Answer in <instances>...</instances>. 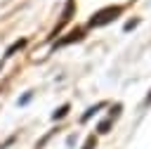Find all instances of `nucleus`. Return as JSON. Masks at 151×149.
<instances>
[{
	"instance_id": "obj_1",
	"label": "nucleus",
	"mask_w": 151,
	"mask_h": 149,
	"mask_svg": "<svg viewBox=\"0 0 151 149\" xmlns=\"http://www.w3.org/2000/svg\"><path fill=\"white\" fill-rule=\"evenodd\" d=\"M120 14H123V7H120V5H109V7H101L99 12H94V14H92L90 26H94V28L106 26V24H111L113 19H118Z\"/></svg>"
},
{
	"instance_id": "obj_2",
	"label": "nucleus",
	"mask_w": 151,
	"mask_h": 149,
	"mask_svg": "<svg viewBox=\"0 0 151 149\" xmlns=\"http://www.w3.org/2000/svg\"><path fill=\"white\" fill-rule=\"evenodd\" d=\"M73 9H76V2L73 0H66V7H64V12H61V19H59V24L54 26V31H52V35H57L68 21H71V17H73Z\"/></svg>"
},
{
	"instance_id": "obj_3",
	"label": "nucleus",
	"mask_w": 151,
	"mask_h": 149,
	"mask_svg": "<svg viewBox=\"0 0 151 149\" xmlns=\"http://www.w3.org/2000/svg\"><path fill=\"white\" fill-rule=\"evenodd\" d=\"M80 38H83V31H71L66 38L57 40V45H54V47H64V45H68V43H76V40H80Z\"/></svg>"
},
{
	"instance_id": "obj_4",
	"label": "nucleus",
	"mask_w": 151,
	"mask_h": 149,
	"mask_svg": "<svg viewBox=\"0 0 151 149\" xmlns=\"http://www.w3.org/2000/svg\"><path fill=\"white\" fill-rule=\"evenodd\" d=\"M24 45H26V40H24V38H21V40H17V43H12V45L7 47V52H5V57H12V54H14L17 50H21Z\"/></svg>"
},
{
	"instance_id": "obj_5",
	"label": "nucleus",
	"mask_w": 151,
	"mask_h": 149,
	"mask_svg": "<svg viewBox=\"0 0 151 149\" xmlns=\"http://www.w3.org/2000/svg\"><path fill=\"white\" fill-rule=\"evenodd\" d=\"M66 114H68V104H64V106H59V109H57V111H54V114H52V118H54V121H57V118H64V116H66Z\"/></svg>"
},
{
	"instance_id": "obj_6",
	"label": "nucleus",
	"mask_w": 151,
	"mask_h": 149,
	"mask_svg": "<svg viewBox=\"0 0 151 149\" xmlns=\"http://www.w3.org/2000/svg\"><path fill=\"white\" fill-rule=\"evenodd\" d=\"M109 125H111V121H101L97 130H99V132H109Z\"/></svg>"
},
{
	"instance_id": "obj_7",
	"label": "nucleus",
	"mask_w": 151,
	"mask_h": 149,
	"mask_svg": "<svg viewBox=\"0 0 151 149\" xmlns=\"http://www.w3.org/2000/svg\"><path fill=\"white\" fill-rule=\"evenodd\" d=\"M92 147H94V137H87V142H85L83 149H92Z\"/></svg>"
},
{
	"instance_id": "obj_8",
	"label": "nucleus",
	"mask_w": 151,
	"mask_h": 149,
	"mask_svg": "<svg viewBox=\"0 0 151 149\" xmlns=\"http://www.w3.org/2000/svg\"><path fill=\"white\" fill-rule=\"evenodd\" d=\"M149 102H151V92H149V97H146V104H149Z\"/></svg>"
}]
</instances>
